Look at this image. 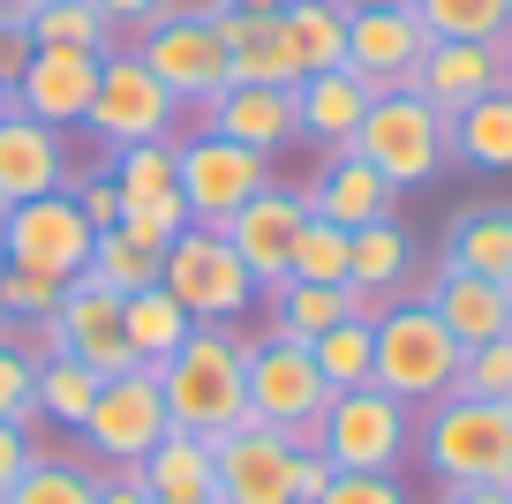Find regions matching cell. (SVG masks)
<instances>
[{"label":"cell","mask_w":512,"mask_h":504,"mask_svg":"<svg viewBox=\"0 0 512 504\" xmlns=\"http://www.w3.org/2000/svg\"><path fill=\"white\" fill-rule=\"evenodd\" d=\"M332 459H324V452H294V504H317L324 497V489H332Z\"/></svg>","instance_id":"48"},{"label":"cell","mask_w":512,"mask_h":504,"mask_svg":"<svg viewBox=\"0 0 512 504\" xmlns=\"http://www.w3.org/2000/svg\"><path fill=\"white\" fill-rule=\"evenodd\" d=\"M136 61L159 76V91L174 98L181 113H204L211 98L226 91V46H219V16H166L151 31H136Z\"/></svg>","instance_id":"9"},{"label":"cell","mask_w":512,"mask_h":504,"mask_svg":"<svg viewBox=\"0 0 512 504\" xmlns=\"http://www.w3.org/2000/svg\"><path fill=\"white\" fill-rule=\"evenodd\" d=\"M339 316H347V286H309V279H287L272 294V331L279 339H317V331H332Z\"/></svg>","instance_id":"35"},{"label":"cell","mask_w":512,"mask_h":504,"mask_svg":"<svg viewBox=\"0 0 512 504\" xmlns=\"http://www.w3.org/2000/svg\"><path fill=\"white\" fill-rule=\"evenodd\" d=\"M211 452H219V489H211V504H294V444H287V429L241 422L234 437H219Z\"/></svg>","instance_id":"16"},{"label":"cell","mask_w":512,"mask_h":504,"mask_svg":"<svg viewBox=\"0 0 512 504\" xmlns=\"http://www.w3.org/2000/svg\"><path fill=\"white\" fill-rule=\"evenodd\" d=\"M445 151L460 158V166H475V174H512V91L505 83H497L490 98H475V106L452 113Z\"/></svg>","instance_id":"29"},{"label":"cell","mask_w":512,"mask_h":504,"mask_svg":"<svg viewBox=\"0 0 512 504\" xmlns=\"http://www.w3.org/2000/svg\"><path fill=\"white\" fill-rule=\"evenodd\" d=\"M241 384H249V422L287 429L294 452H317V422L332 407V384L317 377L302 339H279V331H256L249 362H241Z\"/></svg>","instance_id":"4"},{"label":"cell","mask_w":512,"mask_h":504,"mask_svg":"<svg viewBox=\"0 0 512 504\" xmlns=\"http://www.w3.org/2000/svg\"><path fill=\"white\" fill-rule=\"evenodd\" d=\"M91 226H83L76 196L53 189V196H31V204H8V219H0V249H8V264L16 271H46V279H83V264H91Z\"/></svg>","instance_id":"12"},{"label":"cell","mask_w":512,"mask_h":504,"mask_svg":"<svg viewBox=\"0 0 512 504\" xmlns=\"http://www.w3.org/2000/svg\"><path fill=\"white\" fill-rule=\"evenodd\" d=\"M76 211H83V226H91V234H113V226H121V189H113V174H91V181H76Z\"/></svg>","instance_id":"44"},{"label":"cell","mask_w":512,"mask_h":504,"mask_svg":"<svg viewBox=\"0 0 512 504\" xmlns=\"http://www.w3.org/2000/svg\"><path fill=\"white\" fill-rule=\"evenodd\" d=\"M204 128H219V136L249 143V151H264V158L302 143V128H294V91H272V83H226L204 106Z\"/></svg>","instance_id":"21"},{"label":"cell","mask_w":512,"mask_h":504,"mask_svg":"<svg viewBox=\"0 0 512 504\" xmlns=\"http://www.w3.org/2000/svg\"><path fill=\"white\" fill-rule=\"evenodd\" d=\"M497 83H505V91H512V38H505V46H497Z\"/></svg>","instance_id":"52"},{"label":"cell","mask_w":512,"mask_h":504,"mask_svg":"<svg viewBox=\"0 0 512 504\" xmlns=\"http://www.w3.org/2000/svg\"><path fill=\"white\" fill-rule=\"evenodd\" d=\"M287 279H309V286H347V234L324 219H309L302 234H294V264Z\"/></svg>","instance_id":"39"},{"label":"cell","mask_w":512,"mask_h":504,"mask_svg":"<svg viewBox=\"0 0 512 504\" xmlns=\"http://www.w3.org/2000/svg\"><path fill=\"white\" fill-rule=\"evenodd\" d=\"M430 504H512V489H497V482H445Z\"/></svg>","instance_id":"49"},{"label":"cell","mask_w":512,"mask_h":504,"mask_svg":"<svg viewBox=\"0 0 512 504\" xmlns=\"http://www.w3.org/2000/svg\"><path fill=\"white\" fill-rule=\"evenodd\" d=\"M31 31H23V23H0V91H16L23 83V68H31Z\"/></svg>","instance_id":"47"},{"label":"cell","mask_w":512,"mask_h":504,"mask_svg":"<svg viewBox=\"0 0 512 504\" xmlns=\"http://www.w3.org/2000/svg\"><path fill=\"white\" fill-rule=\"evenodd\" d=\"M166 429L174 422H166V399H159V369H121V377L98 384V399H91L76 437L91 444L113 474H128V467H144V452Z\"/></svg>","instance_id":"10"},{"label":"cell","mask_w":512,"mask_h":504,"mask_svg":"<svg viewBox=\"0 0 512 504\" xmlns=\"http://www.w3.org/2000/svg\"><path fill=\"white\" fill-rule=\"evenodd\" d=\"M437 264L475 271L490 286H512V204H475L445 226V256Z\"/></svg>","instance_id":"28"},{"label":"cell","mask_w":512,"mask_h":504,"mask_svg":"<svg viewBox=\"0 0 512 504\" xmlns=\"http://www.w3.org/2000/svg\"><path fill=\"white\" fill-rule=\"evenodd\" d=\"M38 459V444H31V429H16V422H0V497L16 489V474Z\"/></svg>","instance_id":"46"},{"label":"cell","mask_w":512,"mask_h":504,"mask_svg":"<svg viewBox=\"0 0 512 504\" xmlns=\"http://www.w3.org/2000/svg\"><path fill=\"white\" fill-rule=\"evenodd\" d=\"M415 452H422V467H430L437 489L445 482H497V489H512V407L445 392L437 407H422Z\"/></svg>","instance_id":"2"},{"label":"cell","mask_w":512,"mask_h":504,"mask_svg":"<svg viewBox=\"0 0 512 504\" xmlns=\"http://www.w3.org/2000/svg\"><path fill=\"white\" fill-rule=\"evenodd\" d=\"M347 8H392V0H347Z\"/></svg>","instance_id":"54"},{"label":"cell","mask_w":512,"mask_h":504,"mask_svg":"<svg viewBox=\"0 0 512 504\" xmlns=\"http://www.w3.org/2000/svg\"><path fill=\"white\" fill-rule=\"evenodd\" d=\"M415 301H430V316L460 339V347H482V339H505L512 331V286H490V279H475V271L437 264Z\"/></svg>","instance_id":"19"},{"label":"cell","mask_w":512,"mask_h":504,"mask_svg":"<svg viewBox=\"0 0 512 504\" xmlns=\"http://www.w3.org/2000/svg\"><path fill=\"white\" fill-rule=\"evenodd\" d=\"M196 331V316L181 309L166 286H144V294H121V339H128V362L136 369H159L181 354V339Z\"/></svg>","instance_id":"30"},{"label":"cell","mask_w":512,"mask_h":504,"mask_svg":"<svg viewBox=\"0 0 512 504\" xmlns=\"http://www.w3.org/2000/svg\"><path fill=\"white\" fill-rule=\"evenodd\" d=\"M309 362L332 392H362L369 384V362H377V339H369V316H339L332 331L309 339Z\"/></svg>","instance_id":"34"},{"label":"cell","mask_w":512,"mask_h":504,"mask_svg":"<svg viewBox=\"0 0 512 504\" xmlns=\"http://www.w3.org/2000/svg\"><path fill=\"white\" fill-rule=\"evenodd\" d=\"M505 8H512V0H505Z\"/></svg>","instance_id":"57"},{"label":"cell","mask_w":512,"mask_h":504,"mask_svg":"<svg viewBox=\"0 0 512 504\" xmlns=\"http://www.w3.org/2000/svg\"><path fill=\"white\" fill-rule=\"evenodd\" d=\"M38 331H46V354H68V362L91 369V377L136 369L128 362V339H121V294H106L98 279H68Z\"/></svg>","instance_id":"13"},{"label":"cell","mask_w":512,"mask_h":504,"mask_svg":"<svg viewBox=\"0 0 512 504\" xmlns=\"http://www.w3.org/2000/svg\"><path fill=\"white\" fill-rule=\"evenodd\" d=\"M0 422L38 429V362L8 339H0Z\"/></svg>","instance_id":"41"},{"label":"cell","mask_w":512,"mask_h":504,"mask_svg":"<svg viewBox=\"0 0 512 504\" xmlns=\"http://www.w3.org/2000/svg\"><path fill=\"white\" fill-rule=\"evenodd\" d=\"M279 23H287V38H294L302 76H317V68H347V0H287Z\"/></svg>","instance_id":"31"},{"label":"cell","mask_w":512,"mask_h":504,"mask_svg":"<svg viewBox=\"0 0 512 504\" xmlns=\"http://www.w3.org/2000/svg\"><path fill=\"white\" fill-rule=\"evenodd\" d=\"M53 189H68V128L8 113L0 121V196L31 204V196H53Z\"/></svg>","instance_id":"20"},{"label":"cell","mask_w":512,"mask_h":504,"mask_svg":"<svg viewBox=\"0 0 512 504\" xmlns=\"http://www.w3.org/2000/svg\"><path fill=\"white\" fill-rule=\"evenodd\" d=\"M430 53V31L407 0L392 8H347V68L369 83V91H407Z\"/></svg>","instance_id":"15"},{"label":"cell","mask_w":512,"mask_h":504,"mask_svg":"<svg viewBox=\"0 0 512 504\" xmlns=\"http://www.w3.org/2000/svg\"><path fill=\"white\" fill-rule=\"evenodd\" d=\"M106 174H113V189H121V211H159L166 226H189L181 174H174V136L166 143H121Z\"/></svg>","instance_id":"27"},{"label":"cell","mask_w":512,"mask_h":504,"mask_svg":"<svg viewBox=\"0 0 512 504\" xmlns=\"http://www.w3.org/2000/svg\"><path fill=\"white\" fill-rule=\"evenodd\" d=\"M407 91L422 98L430 113H460V106H475V98H490L497 91V46H460V38H430V53H422V68H415V83Z\"/></svg>","instance_id":"24"},{"label":"cell","mask_w":512,"mask_h":504,"mask_svg":"<svg viewBox=\"0 0 512 504\" xmlns=\"http://www.w3.org/2000/svg\"><path fill=\"white\" fill-rule=\"evenodd\" d=\"M91 91H98V53L38 46L31 68H23V83H16V113H31V121H46V128H83Z\"/></svg>","instance_id":"18"},{"label":"cell","mask_w":512,"mask_h":504,"mask_svg":"<svg viewBox=\"0 0 512 504\" xmlns=\"http://www.w3.org/2000/svg\"><path fill=\"white\" fill-rule=\"evenodd\" d=\"M241 362H249V339L234 324H196L181 339L174 362H159V399L166 422L189 429V437L219 444L249 422V384H241Z\"/></svg>","instance_id":"1"},{"label":"cell","mask_w":512,"mask_h":504,"mask_svg":"<svg viewBox=\"0 0 512 504\" xmlns=\"http://www.w3.org/2000/svg\"><path fill=\"white\" fill-rule=\"evenodd\" d=\"M226 8H241V16H279L287 0H226Z\"/></svg>","instance_id":"51"},{"label":"cell","mask_w":512,"mask_h":504,"mask_svg":"<svg viewBox=\"0 0 512 504\" xmlns=\"http://www.w3.org/2000/svg\"><path fill=\"white\" fill-rule=\"evenodd\" d=\"M98 384H106V377H91V369H76V362H68V354H46V362H38V422L83 429V414H91Z\"/></svg>","instance_id":"36"},{"label":"cell","mask_w":512,"mask_h":504,"mask_svg":"<svg viewBox=\"0 0 512 504\" xmlns=\"http://www.w3.org/2000/svg\"><path fill=\"white\" fill-rule=\"evenodd\" d=\"M159 264H166L159 249H136L128 234H98L83 279H98L106 294H144V286H159Z\"/></svg>","instance_id":"37"},{"label":"cell","mask_w":512,"mask_h":504,"mask_svg":"<svg viewBox=\"0 0 512 504\" xmlns=\"http://www.w3.org/2000/svg\"><path fill=\"white\" fill-rule=\"evenodd\" d=\"M23 31H31V46H61V53H98V61H106V53L121 46V31H113V23L98 16L91 0H38Z\"/></svg>","instance_id":"32"},{"label":"cell","mask_w":512,"mask_h":504,"mask_svg":"<svg viewBox=\"0 0 512 504\" xmlns=\"http://www.w3.org/2000/svg\"><path fill=\"white\" fill-rule=\"evenodd\" d=\"M317 504H407V489L400 474H332V489Z\"/></svg>","instance_id":"43"},{"label":"cell","mask_w":512,"mask_h":504,"mask_svg":"<svg viewBox=\"0 0 512 504\" xmlns=\"http://www.w3.org/2000/svg\"><path fill=\"white\" fill-rule=\"evenodd\" d=\"M415 234H407L400 219H377V226H354L347 234V286L354 294H369L377 309H392V301H415L407 286H415Z\"/></svg>","instance_id":"23"},{"label":"cell","mask_w":512,"mask_h":504,"mask_svg":"<svg viewBox=\"0 0 512 504\" xmlns=\"http://www.w3.org/2000/svg\"><path fill=\"white\" fill-rule=\"evenodd\" d=\"M302 204H309V219H324V226H339V234H354V226L392 219L400 189H392L377 166H362L354 151H324V166H317V181L302 189Z\"/></svg>","instance_id":"17"},{"label":"cell","mask_w":512,"mask_h":504,"mask_svg":"<svg viewBox=\"0 0 512 504\" xmlns=\"http://www.w3.org/2000/svg\"><path fill=\"white\" fill-rule=\"evenodd\" d=\"M452 392L490 399V407H512V331H505V339H482V347L460 354V384H452Z\"/></svg>","instance_id":"40"},{"label":"cell","mask_w":512,"mask_h":504,"mask_svg":"<svg viewBox=\"0 0 512 504\" xmlns=\"http://www.w3.org/2000/svg\"><path fill=\"white\" fill-rule=\"evenodd\" d=\"M0 271H8V249H0Z\"/></svg>","instance_id":"56"},{"label":"cell","mask_w":512,"mask_h":504,"mask_svg":"<svg viewBox=\"0 0 512 504\" xmlns=\"http://www.w3.org/2000/svg\"><path fill=\"white\" fill-rule=\"evenodd\" d=\"M128 474L151 489V504H211V489H219V452H211L204 437H189V429H166L144 452V467H128Z\"/></svg>","instance_id":"26"},{"label":"cell","mask_w":512,"mask_h":504,"mask_svg":"<svg viewBox=\"0 0 512 504\" xmlns=\"http://www.w3.org/2000/svg\"><path fill=\"white\" fill-rule=\"evenodd\" d=\"M159 286L196 316V324H241L256 301V279L234 249H226L219 226H181L166 241V264H159Z\"/></svg>","instance_id":"7"},{"label":"cell","mask_w":512,"mask_h":504,"mask_svg":"<svg viewBox=\"0 0 512 504\" xmlns=\"http://www.w3.org/2000/svg\"><path fill=\"white\" fill-rule=\"evenodd\" d=\"M369 98L377 91H369L354 68H317V76L294 83V128H302V143H317V151H347L362 113H369Z\"/></svg>","instance_id":"22"},{"label":"cell","mask_w":512,"mask_h":504,"mask_svg":"<svg viewBox=\"0 0 512 504\" xmlns=\"http://www.w3.org/2000/svg\"><path fill=\"white\" fill-rule=\"evenodd\" d=\"M98 16L113 23L121 38H136V31H151V23H166V0H91Z\"/></svg>","instance_id":"45"},{"label":"cell","mask_w":512,"mask_h":504,"mask_svg":"<svg viewBox=\"0 0 512 504\" xmlns=\"http://www.w3.org/2000/svg\"><path fill=\"white\" fill-rule=\"evenodd\" d=\"M0 504H98V474L76 459H31Z\"/></svg>","instance_id":"38"},{"label":"cell","mask_w":512,"mask_h":504,"mask_svg":"<svg viewBox=\"0 0 512 504\" xmlns=\"http://www.w3.org/2000/svg\"><path fill=\"white\" fill-rule=\"evenodd\" d=\"M219 46H226V76L234 83H272V91H294V83H302V61H294V38H287L279 16H241V8H226Z\"/></svg>","instance_id":"25"},{"label":"cell","mask_w":512,"mask_h":504,"mask_svg":"<svg viewBox=\"0 0 512 504\" xmlns=\"http://www.w3.org/2000/svg\"><path fill=\"white\" fill-rule=\"evenodd\" d=\"M0 219H8V196H0Z\"/></svg>","instance_id":"55"},{"label":"cell","mask_w":512,"mask_h":504,"mask_svg":"<svg viewBox=\"0 0 512 504\" xmlns=\"http://www.w3.org/2000/svg\"><path fill=\"white\" fill-rule=\"evenodd\" d=\"M377 339V362H369V384L392 392L400 407H437V399L460 384V339L430 316V301H392V309L369 324Z\"/></svg>","instance_id":"3"},{"label":"cell","mask_w":512,"mask_h":504,"mask_svg":"<svg viewBox=\"0 0 512 504\" xmlns=\"http://www.w3.org/2000/svg\"><path fill=\"white\" fill-rule=\"evenodd\" d=\"M8 113H16V91H0V121H8Z\"/></svg>","instance_id":"53"},{"label":"cell","mask_w":512,"mask_h":504,"mask_svg":"<svg viewBox=\"0 0 512 504\" xmlns=\"http://www.w3.org/2000/svg\"><path fill=\"white\" fill-rule=\"evenodd\" d=\"M309 226V204H302V189H256L249 204L234 211V219L219 226L226 234V249L249 264V279H256V294H279L287 286V264H294V234Z\"/></svg>","instance_id":"14"},{"label":"cell","mask_w":512,"mask_h":504,"mask_svg":"<svg viewBox=\"0 0 512 504\" xmlns=\"http://www.w3.org/2000/svg\"><path fill=\"white\" fill-rule=\"evenodd\" d=\"M174 174H181L189 226H226L256 189H272V158L234 143V136H219V128H196V136L174 143Z\"/></svg>","instance_id":"8"},{"label":"cell","mask_w":512,"mask_h":504,"mask_svg":"<svg viewBox=\"0 0 512 504\" xmlns=\"http://www.w3.org/2000/svg\"><path fill=\"white\" fill-rule=\"evenodd\" d=\"M98 504H151V489L136 474H113V482H98Z\"/></svg>","instance_id":"50"},{"label":"cell","mask_w":512,"mask_h":504,"mask_svg":"<svg viewBox=\"0 0 512 504\" xmlns=\"http://www.w3.org/2000/svg\"><path fill=\"white\" fill-rule=\"evenodd\" d=\"M430 38H460V46H505L512 8L505 0H407Z\"/></svg>","instance_id":"33"},{"label":"cell","mask_w":512,"mask_h":504,"mask_svg":"<svg viewBox=\"0 0 512 504\" xmlns=\"http://www.w3.org/2000/svg\"><path fill=\"white\" fill-rule=\"evenodd\" d=\"M53 301H61V279H46V271H0V316L8 324H46Z\"/></svg>","instance_id":"42"},{"label":"cell","mask_w":512,"mask_h":504,"mask_svg":"<svg viewBox=\"0 0 512 504\" xmlns=\"http://www.w3.org/2000/svg\"><path fill=\"white\" fill-rule=\"evenodd\" d=\"M317 452L339 474H400V459L415 452V407H400L392 392L362 384V392H332L317 422Z\"/></svg>","instance_id":"6"},{"label":"cell","mask_w":512,"mask_h":504,"mask_svg":"<svg viewBox=\"0 0 512 504\" xmlns=\"http://www.w3.org/2000/svg\"><path fill=\"white\" fill-rule=\"evenodd\" d=\"M181 121V106L159 91V76H151L144 61L128 46H113L106 61H98V91H91V113H83V128H91L98 143H166Z\"/></svg>","instance_id":"11"},{"label":"cell","mask_w":512,"mask_h":504,"mask_svg":"<svg viewBox=\"0 0 512 504\" xmlns=\"http://www.w3.org/2000/svg\"><path fill=\"white\" fill-rule=\"evenodd\" d=\"M362 166H377L392 189H422V181H437L452 166L445 151V113H430L415 91H377L362 113V128H354L347 143Z\"/></svg>","instance_id":"5"}]
</instances>
